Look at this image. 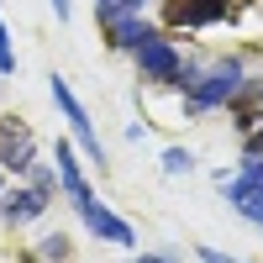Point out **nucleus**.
Wrapping results in <instances>:
<instances>
[{"label":"nucleus","instance_id":"obj_1","mask_svg":"<svg viewBox=\"0 0 263 263\" xmlns=\"http://www.w3.org/2000/svg\"><path fill=\"white\" fill-rule=\"evenodd\" d=\"M248 63L242 58H211V63H184V116H205V111H227L242 100L248 90Z\"/></svg>","mask_w":263,"mask_h":263},{"label":"nucleus","instance_id":"obj_2","mask_svg":"<svg viewBox=\"0 0 263 263\" xmlns=\"http://www.w3.org/2000/svg\"><path fill=\"white\" fill-rule=\"evenodd\" d=\"M48 90H53V105L63 111V121H69V137L84 147V158H90V163L105 174V142L95 137V126H90V111H84V100L69 90V79H63V74H53V79H48Z\"/></svg>","mask_w":263,"mask_h":263},{"label":"nucleus","instance_id":"obj_3","mask_svg":"<svg viewBox=\"0 0 263 263\" xmlns=\"http://www.w3.org/2000/svg\"><path fill=\"white\" fill-rule=\"evenodd\" d=\"M132 58H137V74H142L147 84H168V90H179V84H184V63H190V58L174 48V37H168V32L147 37Z\"/></svg>","mask_w":263,"mask_h":263},{"label":"nucleus","instance_id":"obj_4","mask_svg":"<svg viewBox=\"0 0 263 263\" xmlns=\"http://www.w3.org/2000/svg\"><path fill=\"white\" fill-rule=\"evenodd\" d=\"M32 163H37V137H32V126L16 121V116H0V168L16 174V179H27Z\"/></svg>","mask_w":263,"mask_h":263},{"label":"nucleus","instance_id":"obj_5","mask_svg":"<svg viewBox=\"0 0 263 263\" xmlns=\"http://www.w3.org/2000/svg\"><path fill=\"white\" fill-rule=\"evenodd\" d=\"M216 190L227 195L232 211H242L253 200H263V158H253V153H242V163H237V174H216Z\"/></svg>","mask_w":263,"mask_h":263},{"label":"nucleus","instance_id":"obj_6","mask_svg":"<svg viewBox=\"0 0 263 263\" xmlns=\"http://www.w3.org/2000/svg\"><path fill=\"white\" fill-rule=\"evenodd\" d=\"M237 6H232V0H168V6H163V21H168V27L174 32H200V27H216V21H227Z\"/></svg>","mask_w":263,"mask_h":263},{"label":"nucleus","instance_id":"obj_7","mask_svg":"<svg viewBox=\"0 0 263 263\" xmlns=\"http://www.w3.org/2000/svg\"><path fill=\"white\" fill-rule=\"evenodd\" d=\"M79 221L90 227V237H100V242H111V248H137V232H132L121 216L100 200V195H95L90 205H79Z\"/></svg>","mask_w":263,"mask_h":263},{"label":"nucleus","instance_id":"obj_8","mask_svg":"<svg viewBox=\"0 0 263 263\" xmlns=\"http://www.w3.org/2000/svg\"><path fill=\"white\" fill-rule=\"evenodd\" d=\"M53 168H58V190L69 195L74 211L95 200V190H90V179H84V168H79V158H74V142H69V137L53 142Z\"/></svg>","mask_w":263,"mask_h":263},{"label":"nucleus","instance_id":"obj_9","mask_svg":"<svg viewBox=\"0 0 263 263\" xmlns=\"http://www.w3.org/2000/svg\"><path fill=\"white\" fill-rule=\"evenodd\" d=\"M48 205H53V200H42L32 184L16 179L6 195H0V227H32V221H42V216H48Z\"/></svg>","mask_w":263,"mask_h":263},{"label":"nucleus","instance_id":"obj_10","mask_svg":"<svg viewBox=\"0 0 263 263\" xmlns=\"http://www.w3.org/2000/svg\"><path fill=\"white\" fill-rule=\"evenodd\" d=\"M100 32H105V42H111L116 53H137L147 37H158V27H153L147 16H116V21H105Z\"/></svg>","mask_w":263,"mask_h":263},{"label":"nucleus","instance_id":"obj_11","mask_svg":"<svg viewBox=\"0 0 263 263\" xmlns=\"http://www.w3.org/2000/svg\"><path fill=\"white\" fill-rule=\"evenodd\" d=\"M37 263H74V237L69 232H42L37 237Z\"/></svg>","mask_w":263,"mask_h":263},{"label":"nucleus","instance_id":"obj_12","mask_svg":"<svg viewBox=\"0 0 263 263\" xmlns=\"http://www.w3.org/2000/svg\"><path fill=\"white\" fill-rule=\"evenodd\" d=\"M147 11V0H95V21L105 27V21H116V16H142Z\"/></svg>","mask_w":263,"mask_h":263},{"label":"nucleus","instance_id":"obj_13","mask_svg":"<svg viewBox=\"0 0 263 263\" xmlns=\"http://www.w3.org/2000/svg\"><path fill=\"white\" fill-rule=\"evenodd\" d=\"M27 184H32V190L42 195V200H53V195H58V168H53V163H32Z\"/></svg>","mask_w":263,"mask_h":263},{"label":"nucleus","instance_id":"obj_14","mask_svg":"<svg viewBox=\"0 0 263 263\" xmlns=\"http://www.w3.org/2000/svg\"><path fill=\"white\" fill-rule=\"evenodd\" d=\"M158 163H163L168 179H179V174H190V168H195V153H190V147H163V158H158Z\"/></svg>","mask_w":263,"mask_h":263},{"label":"nucleus","instance_id":"obj_15","mask_svg":"<svg viewBox=\"0 0 263 263\" xmlns=\"http://www.w3.org/2000/svg\"><path fill=\"white\" fill-rule=\"evenodd\" d=\"M0 74H16V48H11V27L0 21Z\"/></svg>","mask_w":263,"mask_h":263},{"label":"nucleus","instance_id":"obj_16","mask_svg":"<svg viewBox=\"0 0 263 263\" xmlns=\"http://www.w3.org/2000/svg\"><path fill=\"white\" fill-rule=\"evenodd\" d=\"M242 153H253V158H263V121L248 132V137H242Z\"/></svg>","mask_w":263,"mask_h":263},{"label":"nucleus","instance_id":"obj_17","mask_svg":"<svg viewBox=\"0 0 263 263\" xmlns=\"http://www.w3.org/2000/svg\"><path fill=\"white\" fill-rule=\"evenodd\" d=\"M237 216H242V221H253V227L263 232V200H253V205H242V211H237Z\"/></svg>","mask_w":263,"mask_h":263},{"label":"nucleus","instance_id":"obj_18","mask_svg":"<svg viewBox=\"0 0 263 263\" xmlns=\"http://www.w3.org/2000/svg\"><path fill=\"white\" fill-rule=\"evenodd\" d=\"M195 253H200V263H232L221 248H195Z\"/></svg>","mask_w":263,"mask_h":263},{"label":"nucleus","instance_id":"obj_19","mask_svg":"<svg viewBox=\"0 0 263 263\" xmlns=\"http://www.w3.org/2000/svg\"><path fill=\"white\" fill-rule=\"evenodd\" d=\"M126 263H174V253H142V258H126Z\"/></svg>","mask_w":263,"mask_h":263},{"label":"nucleus","instance_id":"obj_20","mask_svg":"<svg viewBox=\"0 0 263 263\" xmlns=\"http://www.w3.org/2000/svg\"><path fill=\"white\" fill-rule=\"evenodd\" d=\"M48 6L58 11V21H69V11H74V6H69V0H48Z\"/></svg>","mask_w":263,"mask_h":263},{"label":"nucleus","instance_id":"obj_21","mask_svg":"<svg viewBox=\"0 0 263 263\" xmlns=\"http://www.w3.org/2000/svg\"><path fill=\"white\" fill-rule=\"evenodd\" d=\"M0 195H6V168H0Z\"/></svg>","mask_w":263,"mask_h":263}]
</instances>
